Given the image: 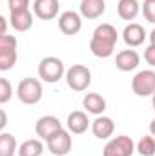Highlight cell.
I'll use <instances>...</instances> for the list:
<instances>
[{"label":"cell","instance_id":"7","mask_svg":"<svg viewBox=\"0 0 155 156\" xmlns=\"http://www.w3.org/2000/svg\"><path fill=\"white\" fill-rule=\"evenodd\" d=\"M17 64V38L11 35L0 37V71H9Z\"/></svg>","mask_w":155,"mask_h":156},{"label":"cell","instance_id":"4","mask_svg":"<svg viewBox=\"0 0 155 156\" xmlns=\"http://www.w3.org/2000/svg\"><path fill=\"white\" fill-rule=\"evenodd\" d=\"M66 82H68L70 89H73L77 93H82L91 83V71L82 64H75L66 71Z\"/></svg>","mask_w":155,"mask_h":156},{"label":"cell","instance_id":"17","mask_svg":"<svg viewBox=\"0 0 155 156\" xmlns=\"http://www.w3.org/2000/svg\"><path fill=\"white\" fill-rule=\"evenodd\" d=\"M89 127V120L88 115L82 113V111H73L70 113L68 116V131L73 133V134H84Z\"/></svg>","mask_w":155,"mask_h":156},{"label":"cell","instance_id":"5","mask_svg":"<svg viewBox=\"0 0 155 156\" xmlns=\"http://www.w3.org/2000/svg\"><path fill=\"white\" fill-rule=\"evenodd\" d=\"M133 153H135V144L126 134L112 138L102 149V156H131Z\"/></svg>","mask_w":155,"mask_h":156},{"label":"cell","instance_id":"14","mask_svg":"<svg viewBox=\"0 0 155 156\" xmlns=\"http://www.w3.org/2000/svg\"><path fill=\"white\" fill-rule=\"evenodd\" d=\"M33 15L29 9H22V11H11L9 15V20H11V27L15 31H29L33 27Z\"/></svg>","mask_w":155,"mask_h":156},{"label":"cell","instance_id":"8","mask_svg":"<svg viewBox=\"0 0 155 156\" xmlns=\"http://www.w3.org/2000/svg\"><path fill=\"white\" fill-rule=\"evenodd\" d=\"M47 151L53 156H66L70 154L71 147H73V140H71V133L66 129H60L59 133H55L47 142Z\"/></svg>","mask_w":155,"mask_h":156},{"label":"cell","instance_id":"28","mask_svg":"<svg viewBox=\"0 0 155 156\" xmlns=\"http://www.w3.org/2000/svg\"><path fill=\"white\" fill-rule=\"evenodd\" d=\"M6 123H7V116H6V111L2 109V122H0V129H4V127H6Z\"/></svg>","mask_w":155,"mask_h":156},{"label":"cell","instance_id":"3","mask_svg":"<svg viewBox=\"0 0 155 156\" xmlns=\"http://www.w3.org/2000/svg\"><path fill=\"white\" fill-rule=\"evenodd\" d=\"M66 69H64V62L57 56H46L42 58L39 64V76L46 83H55L64 76Z\"/></svg>","mask_w":155,"mask_h":156},{"label":"cell","instance_id":"27","mask_svg":"<svg viewBox=\"0 0 155 156\" xmlns=\"http://www.w3.org/2000/svg\"><path fill=\"white\" fill-rule=\"evenodd\" d=\"M7 35V18L0 16V37Z\"/></svg>","mask_w":155,"mask_h":156},{"label":"cell","instance_id":"9","mask_svg":"<svg viewBox=\"0 0 155 156\" xmlns=\"http://www.w3.org/2000/svg\"><path fill=\"white\" fill-rule=\"evenodd\" d=\"M59 29L68 37L77 35L82 29V15H78L75 11H64L59 16Z\"/></svg>","mask_w":155,"mask_h":156},{"label":"cell","instance_id":"25","mask_svg":"<svg viewBox=\"0 0 155 156\" xmlns=\"http://www.w3.org/2000/svg\"><path fill=\"white\" fill-rule=\"evenodd\" d=\"M9 11H22V9H29V0H7Z\"/></svg>","mask_w":155,"mask_h":156},{"label":"cell","instance_id":"24","mask_svg":"<svg viewBox=\"0 0 155 156\" xmlns=\"http://www.w3.org/2000/svg\"><path fill=\"white\" fill-rule=\"evenodd\" d=\"M142 15H144V18L150 24H155V0H144V4H142Z\"/></svg>","mask_w":155,"mask_h":156},{"label":"cell","instance_id":"10","mask_svg":"<svg viewBox=\"0 0 155 156\" xmlns=\"http://www.w3.org/2000/svg\"><path fill=\"white\" fill-rule=\"evenodd\" d=\"M62 129V123L59 122V118L57 116H42L39 118V122H37V125H35V133H37V136H40L42 140H49L55 133H59Z\"/></svg>","mask_w":155,"mask_h":156},{"label":"cell","instance_id":"23","mask_svg":"<svg viewBox=\"0 0 155 156\" xmlns=\"http://www.w3.org/2000/svg\"><path fill=\"white\" fill-rule=\"evenodd\" d=\"M11 83L7 78H0V104H7L11 100Z\"/></svg>","mask_w":155,"mask_h":156},{"label":"cell","instance_id":"18","mask_svg":"<svg viewBox=\"0 0 155 156\" xmlns=\"http://www.w3.org/2000/svg\"><path fill=\"white\" fill-rule=\"evenodd\" d=\"M84 104V109L89 113V115H95V116H100L104 111H106V100L99 94V93H88L82 100Z\"/></svg>","mask_w":155,"mask_h":156},{"label":"cell","instance_id":"2","mask_svg":"<svg viewBox=\"0 0 155 156\" xmlns=\"http://www.w3.org/2000/svg\"><path fill=\"white\" fill-rule=\"evenodd\" d=\"M17 98L26 105H35L42 100V83L37 78H24L17 87Z\"/></svg>","mask_w":155,"mask_h":156},{"label":"cell","instance_id":"16","mask_svg":"<svg viewBox=\"0 0 155 156\" xmlns=\"http://www.w3.org/2000/svg\"><path fill=\"white\" fill-rule=\"evenodd\" d=\"M106 11V2L104 0H82L80 2V15L88 20L100 18Z\"/></svg>","mask_w":155,"mask_h":156},{"label":"cell","instance_id":"6","mask_svg":"<svg viewBox=\"0 0 155 156\" xmlns=\"http://www.w3.org/2000/svg\"><path fill=\"white\" fill-rule=\"evenodd\" d=\"M131 91L137 96H153L155 93V71H139L131 80Z\"/></svg>","mask_w":155,"mask_h":156},{"label":"cell","instance_id":"22","mask_svg":"<svg viewBox=\"0 0 155 156\" xmlns=\"http://www.w3.org/2000/svg\"><path fill=\"white\" fill-rule=\"evenodd\" d=\"M137 153L141 156H155V138L153 136H142L137 144Z\"/></svg>","mask_w":155,"mask_h":156},{"label":"cell","instance_id":"13","mask_svg":"<svg viewBox=\"0 0 155 156\" xmlns=\"http://www.w3.org/2000/svg\"><path fill=\"white\" fill-rule=\"evenodd\" d=\"M122 38L126 42V45H130V47H139V45H142L144 40H146V31H144V27H142L141 24L131 22V24H128V26L124 27Z\"/></svg>","mask_w":155,"mask_h":156},{"label":"cell","instance_id":"26","mask_svg":"<svg viewBox=\"0 0 155 156\" xmlns=\"http://www.w3.org/2000/svg\"><path fill=\"white\" fill-rule=\"evenodd\" d=\"M144 60H146V64H150L152 67H155V45L153 44H150L144 49Z\"/></svg>","mask_w":155,"mask_h":156},{"label":"cell","instance_id":"15","mask_svg":"<svg viewBox=\"0 0 155 156\" xmlns=\"http://www.w3.org/2000/svg\"><path fill=\"white\" fill-rule=\"evenodd\" d=\"M91 133L99 140H108L115 133V123H113L112 118L108 116H97L93 120V123H91Z\"/></svg>","mask_w":155,"mask_h":156},{"label":"cell","instance_id":"20","mask_svg":"<svg viewBox=\"0 0 155 156\" xmlns=\"http://www.w3.org/2000/svg\"><path fill=\"white\" fill-rule=\"evenodd\" d=\"M44 151V145L42 142L37 138H31V140H26L20 144L18 147V156H40Z\"/></svg>","mask_w":155,"mask_h":156},{"label":"cell","instance_id":"31","mask_svg":"<svg viewBox=\"0 0 155 156\" xmlns=\"http://www.w3.org/2000/svg\"><path fill=\"white\" fill-rule=\"evenodd\" d=\"M152 107H153V111H155V93H153V96H152Z\"/></svg>","mask_w":155,"mask_h":156},{"label":"cell","instance_id":"21","mask_svg":"<svg viewBox=\"0 0 155 156\" xmlns=\"http://www.w3.org/2000/svg\"><path fill=\"white\" fill-rule=\"evenodd\" d=\"M15 151H18L15 136L9 133H2L0 134V156H13Z\"/></svg>","mask_w":155,"mask_h":156},{"label":"cell","instance_id":"11","mask_svg":"<svg viewBox=\"0 0 155 156\" xmlns=\"http://www.w3.org/2000/svg\"><path fill=\"white\" fill-rule=\"evenodd\" d=\"M139 62H141V56H139V53L135 49H124V51L117 53V56H115L117 69L122 71V73H128V71L137 69Z\"/></svg>","mask_w":155,"mask_h":156},{"label":"cell","instance_id":"19","mask_svg":"<svg viewBox=\"0 0 155 156\" xmlns=\"http://www.w3.org/2000/svg\"><path fill=\"white\" fill-rule=\"evenodd\" d=\"M139 0H119L117 4V13L122 20H133L139 15Z\"/></svg>","mask_w":155,"mask_h":156},{"label":"cell","instance_id":"12","mask_svg":"<svg viewBox=\"0 0 155 156\" xmlns=\"http://www.w3.org/2000/svg\"><path fill=\"white\" fill-rule=\"evenodd\" d=\"M59 0H35L33 2V13L40 20H53L59 15Z\"/></svg>","mask_w":155,"mask_h":156},{"label":"cell","instance_id":"29","mask_svg":"<svg viewBox=\"0 0 155 156\" xmlns=\"http://www.w3.org/2000/svg\"><path fill=\"white\" fill-rule=\"evenodd\" d=\"M150 133H152V136L155 138V118L150 122Z\"/></svg>","mask_w":155,"mask_h":156},{"label":"cell","instance_id":"30","mask_svg":"<svg viewBox=\"0 0 155 156\" xmlns=\"http://www.w3.org/2000/svg\"><path fill=\"white\" fill-rule=\"evenodd\" d=\"M150 44H153V45H155V29L150 33Z\"/></svg>","mask_w":155,"mask_h":156},{"label":"cell","instance_id":"1","mask_svg":"<svg viewBox=\"0 0 155 156\" xmlns=\"http://www.w3.org/2000/svg\"><path fill=\"white\" fill-rule=\"evenodd\" d=\"M119 40V33L112 24H100L97 26V29L93 31V37L89 42V49L95 56L99 58H108L113 55Z\"/></svg>","mask_w":155,"mask_h":156}]
</instances>
